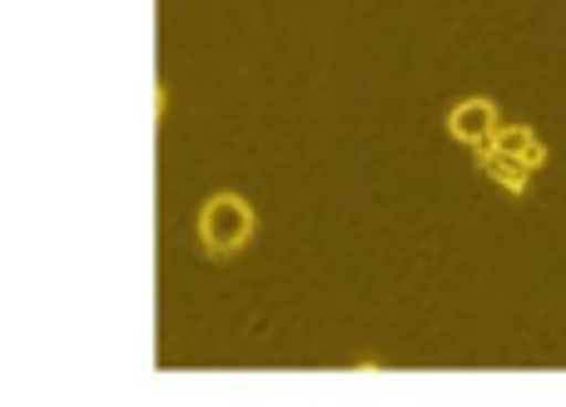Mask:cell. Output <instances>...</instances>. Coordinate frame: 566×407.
<instances>
[{
	"label": "cell",
	"instance_id": "1",
	"mask_svg": "<svg viewBox=\"0 0 566 407\" xmlns=\"http://www.w3.org/2000/svg\"><path fill=\"white\" fill-rule=\"evenodd\" d=\"M199 239L209 253H234L254 239V209L239 195H214L199 209Z\"/></svg>",
	"mask_w": 566,
	"mask_h": 407
},
{
	"label": "cell",
	"instance_id": "3",
	"mask_svg": "<svg viewBox=\"0 0 566 407\" xmlns=\"http://www.w3.org/2000/svg\"><path fill=\"white\" fill-rule=\"evenodd\" d=\"M478 165L488 169L492 179H497L502 189H512V195H522L532 179V165L522 155H507V149H492V145H478Z\"/></svg>",
	"mask_w": 566,
	"mask_h": 407
},
{
	"label": "cell",
	"instance_id": "2",
	"mask_svg": "<svg viewBox=\"0 0 566 407\" xmlns=\"http://www.w3.org/2000/svg\"><path fill=\"white\" fill-rule=\"evenodd\" d=\"M448 135L472 149L488 145V139L497 135V105H492V100H458V105L448 109Z\"/></svg>",
	"mask_w": 566,
	"mask_h": 407
},
{
	"label": "cell",
	"instance_id": "4",
	"mask_svg": "<svg viewBox=\"0 0 566 407\" xmlns=\"http://www.w3.org/2000/svg\"><path fill=\"white\" fill-rule=\"evenodd\" d=\"M488 145H492V149H507V155H522V159H527V149L537 145V135H532L527 125H497V135H492Z\"/></svg>",
	"mask_w": 566,
	"mask_h": 407
}]
</instances>
